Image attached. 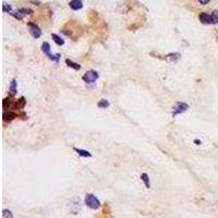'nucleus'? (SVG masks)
I'll use <instances>...</instances> for the list:
<instances>
[{
	"label": "nucleus",
	"mask_w": 218,
	"mask_h": 218,
	"mask_svg": "<svg viewBox=\"0 0 218 218\" xmlns=\"http://www.w3.org/2000/svg\"><path fill=\"white\" fill-rule=\"evenodd\" d=\"M85 204L90 208H93V209H96V208H98L101 206V203L97 200V198L94 196L93 194L86 195V198H85Z\"/></svg>",
	"instance_id": "obj_1"
},
{
	"label": "nucleus",
	"mask_w": 218,
	"mask_h": 218,
	"mask_svg": "<svg viewBox=\"0 0 218 218\" xmlns=\"http://www.w3.org/2000/svg\"><path fill=\"white\" fill-rule=\"evenodd\" d=\"M66 63L69 66V67L71 68H73V69H75V70H80V64H77V63H74V62H72V61H70L69 59H67L66 60Z\"/></svg>",
	"instance_id": "obj_10"
},
{
	"label": "nucleus",
	"mask_w": 218,
	"mask_h": 218,
	"mask_svg": "<svg viewBox=\"0 0 218 218\" xmlns=\"http://www.w3.org/2000/svg\"><path fill=\"white\" fill-rule=\"evenodd\" d=\"M142 180H143V182L145 183V185H146V188H149L151 187V184H149V178H148V176L146 174H143L141 176Z\"/></svg>",
	"instance_id": "obj_11"
},
{
	"label": "nucleus",
	"mask_w": 218,
	"mask_h": 218,
	"mask_svg": "<svg viewBox=\"0 0 218 218\" xmlns=\"http://www.w3.org/2000/svg\"><path fill=\"white\" fill-rule=\"evenodd\" d=\"M2 215H4V218H12V217H13L12 213H11L10 211H8V209H4V211H2Z\"/></svg>",
	"instance_id": "obj_14"
},
{
	"label": "nucleus",
	"mask_w": 218,
	"mask_h": 218,
	"mask_svg": "<svg viewBox=\"0 0 218 218\" xmlns=\"http://www.w3.org/2000/svg\"><path fill=\"white\" fill-rule=\"evenodd\" d=\"M198 2H200V4H207L208 2H209V1H211V0H198Z\"/></svg>",
	"instance_id": "obj_19"
},
{
	"label": "nucleus",
	"mask_w": 218,
	"mask_h": 218,
	"mask_svg": "<svg viewBox=\"0 0 218 218\" xmlns=\"http://www.w3.org/2000/svg\"><path fill=\"white\" fill-rule=\"evenodd\" d=\"M98 79V73L96 71H87L86 73L83 75V81L86 83H93Z\"/></svg>",
	"instance_id": "obj_2"
},
{
	"label": "nucleus",
	"mask_w": 218,
	"mask_h": 218,
	"mask_svg": "<svg viewBox=\"0 0 218 218\" xmlns=\"http://www.w3.org/2000/svg\"><path fill=\"white\" fill-rule=\"evenodd\" d=\"M15 86H17V83H15V80H13L12 82H11V86H10V91H11V94L12 95H14L15 94V92H17Z\"/></svg>",
	"instance_id": "obj_13"
},
{
	"label": "nucleus",
	"mask_w": 218,
	"mask_h": 218,
	"mask_svg": "<svg viewBox=\"0 0 218 218\" xmlns=\"http://www.w3.org/2000/svg\"><path fill=\"white\" fill-rule=\"evenodd\" d=\"M51 36H52V39L55 40V43L58 44L59 46H61V45H63V44H64V40L62 39L60 36H58V35H56V34H52Z\"/></svg>",
	"instance_id": "obj_9"
},
{
	"label": "nucleus",
	"mask_w": 218,
	"mask_h": 218,
	"mask_svg": "<svg viewBox=\"0 0 218 218\" xmlns=\"http://www.w3.org/2000/svg\"><path fill=\"white\" fill-rule=\"evenodd\" d=\"M74 151L77 152L79 155H81V156H84V157H91V156H92V154L90 153V152L84 151V149H77V148H74Z\"/></svg>",
	"instance_id": "obj_8"
},
{
	"label": "nucleus",
	"mask_w": 218,
	"mask_h": 218,
	"mask_svg": "<svg viewBox=\"0 0 218 218\" xmlns=\"http://www.w3.org/2000/svg\"><path fill=\"white\" fill-rule=\"evenodd\" d=\"M28 30H30L31 35L34 37V38H39L40 35H42V31L36 24L34 23H28Z\"/></svg>",
	"instance_id": "obj_4"
},
{
	"label": "nucleus",
	"mask_w": 218,
	"mask_h": 218,
	"mask_svg": "<svg viewBox=\"0 0 218 218\" xmlns=\"http://www.w3.org/2000/svg\"><path fill=\"white\" fill-rule=\"evenodd\" d=\"M11 11V7L8 6L7 4H4V12H10Z\"/></svg>",
	"instance_id": "obj_18"
},
{
	"label": "nucleus",
	"mask_w": 218,
	"mask_h": 218,
	"mask_svg": "<svg viewBox=\"0 0 218 218\" xmlns=\"http://www.w3.org/2000/svg\"><path fill=\"white\" fill-rule=\"evenodd\" d=\"M211 17H213V21L214 23H218V10H215L211 14Z\"/></svg>",
	"instance_id": "obj_15"
},
{
	"label": "nucleus",
	"mask_w": 218,
	"mask_h": 218,
	"mask_svg": "<svg viewBox=\"0 0 218 218\" xmlns=\"http://www.w3.org/2000/svg\"><path fill=\"white\" fill-rule=\"evenodd\" d=\"M42 50L44 51V54L47 55L48 57L50 58L51 60H59V58H60V55H56V56H54V55H51L49 51H50V45L48 43H44L43 46H42Z\"/></svg>",
	"instance_id": "obj_3"
},
{
	"label": "nucleus",
	"mask_w": 218,
	"mask_h": 218,
	"mask_svg": "<svg viewBox=\"0 0 218 218\" xmlns=\"http://www.w3.org/2000/svg\"><path fill=\"white\" fill-rule=\"evenodd\" d=\"M98 107L99 108H107L109 107V103H108V101H106V99H101V101H98Z\"/></svg>",
	"instance_id": "obj_12"
},
{
	"label": "nucleus",
	"mask_w": 218,
	"mask_h": 218,
	"mask_svg": "<svg viewBox=\"0 0 218 218\" xmlns=\"http://www.w3.org/2000/svg\"><path fill=\"white\" fill-rule=\"evenodd\" d=\"M12 15H13L14 17H17V19H19V20H22L24 17V14L23 13H21L20 11L19 12H17V13H12Z\"/></svg>",
	"instance_id": "obj_16"
},
{
	"label": "nucleus",
	"mask_w": 218,
	"mask_h": 218,
	"mask_svg": "<svg viewBox=\"0 0 218 218\" xmlns=\"http://www.w3.org/2000/svg\"><path fill=\"white\" fill-rule=\"evenodd\" d=\"M69 6L73 10H80L83 7V2H82V0H71L69 2Z\"/></svg>",
	"instance_id": "obj_7"
},
{
	"label": "nucleus",
	"mask_w": 218,
	"mask_h": 218,
	"mask_svg": "<svg viewBox=\"0 0 218 218\" xmlns=\"http://www.w3.org/2000/svg\"><path fill=\"white\" fill-rule=\"evenodd\" d=\"M20 12L23 14H31L33 11L31 10V9H20Z\"/></svg>",
	"instance_id": "obj_17"
},
{
	"label": "nucleus",
	"mask_w": 218,
	"mask_h": 218,
	"mask_svg": "<svg viewBox=\"0 0 218 218\" xmlns=\"http://www.w3.org/2000/svg\"><path fill=\"white\" fill-rule=\"evenodd\" d=\"M189 109V106L185 103H177V105L174 107V114H182Z\"/></svg>",
	"instance_id": "obj_5"
},
{
	"label": "nucleus",
	"mask_w": 218,
	"mask_h": 218,
	"mask_svg": "<svg viewBox=\"0 0 218 218\" xmlns=\"http://www.w3.org/2000/svg\"><path fill=\"white\" fill-rule=\"evenodd\" d=\"M198 19H200V21H201L203 24H213L214 23L211 15L205 13V12H202V13L198 15Z\"/></svg>",
	"instance_id": "obj_6"
}]
</instances>
